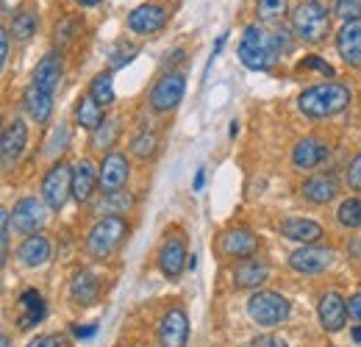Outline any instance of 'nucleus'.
I'll return each instance as SVG.
<instances>
[{"label": "nucleus", "mask_w": 361, "mask_h": 347, "mask_svg": "<svg viewBox=\"0 0 361 347\" xmlns=\"http://www.w3.org/2000/svg\"><path fill=\"white\" fill-rule=\"evenodd\" d=\"M159 347H186L189 342V317L183 308H170L159 319Z\"/></svg>", "instance_id": "1a4fd4ad"}, {"label": "nucleus", "mask_w": 361, "mask_h": 347, "mask_svg": "<svg viewBox=\"0 0 361 347\" xmlns=\"http://www.w3.org/2000/svg\"><path fill=\"white\" fill-rule=\"evenodd\" d=\"M139 53L136 50V44H126V42H120L117 44V50L111 53V67L114 70H120V67H126V64H131L134 61V56Z\"/></svg>", "instance_id": "e433bc0d"}, {"label": "nucleus", "mask_w": 361, "mask_h": 347, "mask_svg": "<svg viewBox=\"0 0 361 347\" xmlns=\"http://www.w3.org/2000/svg\"><path fill=\"white\" fill-rule=\"evenodd\" d=\"M156 147H159V136H156V130L150 128L139 130L131 139V153H134L136 159H150L156 153Z\"/></svg>", "instance_id": "2f4dec72"}, {"label": "nucleus", "mask_w": 361, "mask_h": 347, "mask_svg": "<svg viewBox=\"0 0 361 347\" xmlns=\"http://www.w3.org/2000/svg\"><path fill=\"white\" fill-rule=\"evenodd\" d=\"M336 17H342L345 23L361 20V0H336Z\"/></svg>", "instance_id": "4c0bfd02"}, {"label": "nucleus", "mask_w": 361, "mask_h": 347, "mask_svg": "<svg viewBox=\"0 0 361 347\" xmlns=\"http://www.w3.org/2000/svg\"><path fill=\"white\" fill-rule=\"evenodd\" d=\"M336 50L348 67H361V20L345 23L336 34Z\"/></svg>", "instance_id": "f3484780"}, {"label": "nucleus", "mask_w": 361, "mask_h": 347, "mask_svg": "<svg viewBox=\"0 0 361 347\" xmlns=\"http://www.w3.org/2000/svg\"><path fill=\"white\" fill-rule=\"evenodd\" d=\"M11 34H14V39L28 42V39L37 34V14H34L31 8L17 11V14H14V20H11Z\"/></svg>", "instance_id": "c756f323"}, {"label": "nucleus", "mask_w": 361, "mask_h": 347, "mask_svg": "<svg viewBox=\"0 0 361 347\" xmlns=\"http://www.w3.org/2000/svg\"><path fill=\"white\" fill-rule=\"evenodd\" d=\"M8 39H11V34H8V31H3V34H0V56H3V61H0V64H6V59H8Z\"/></svg>", "instance_id": "a18cd8bd"}, {"label": "nucleus", "mask_w": 361, "mask_h": 347, "mask_svg": "<svg viewBox=\"0 0 361 347\" xmlns=\"http://www.w3.org/2000/svg\"><path fill=\"white\" fill-rule=\"evenodd\" d=\"M0 347H11V339H8V336H3V339H0Z\"/></svg>", "instance_id": "3c124183"}, {"label": "nucleus", "mask_w": 361, "mask_h": 347, "mask_svg": "<svg viewBox=\"0 0 361 347\" xmlns=\"http://www.w3.org/2000/svg\"><path fill=\"white\" fill-rule=\"evenodd\" d=\"M336 259L334 248H322V245H303L298 248L292 256H289V267L295 272H303V275H317V272H325Z\"/></svg>", "instance_id": "0eeeda50"}, {"label": "nucleus", "mask_w": 361, "mask_h": 347, "mask_svg": "<svg viewBox=\"0 0 361 347\" xmlns=\"http://www.w3.org/2000/svg\"><path fill=\"white\" fill-rule=\"evenodd\" d=\"M317 314H319V322L328 334H336L345 328V319H348V300L339 295V292H325L319 298L317 305Z\"/></svg>", "instance_id": "2eb2a0df"}, {"label": "nucleus", "mask_w": 361, "mask_h": 347, "mask_svg": "<svg viewBox=\"0 0 361 347\" xmlns=\"http://www.w3.org/2000/svg\"><path fill=\"white\" fill-rule=\"evenodd\" d=\"M289 311H292L289 300L278 292H256L247 300V314L259 325H281L289 317Z\"/></svg>", "instance_id": "39448f33"}, {"label": "nucleus", "mask_w": 361, "mask_h": 347, "mask_svg": "<svg viewBox=\"0 0 361 347\" xmlns=\"http://www.w3.org/2000/svg\"><path fill=\"white\" fill-rule=\"evenodd\" d=\"M350 89L345 84H336V81H325V84H317V87H309L306 92H300L298 97V106L306 117H314V120H322V117H334L339 111H345L350 106Z\"/></svg>", "instance_id": "f03ea898"}, {"label": "nucleus", "mask_w": 361, "mask_h": 347, "mask_svg": "<svg viewBox=\"0 0 361 347\" xmlns=\"http://www.w3.org/2000/svg\"><path fill=\"white\" fill-rule=\"evenodd\" d=\"M67 139H70V130H67L64 123H59V128L53 130V136H50V142H47V156L61 153V150L67 147Z\"/></svg>", "instance_id": "58836bf2"}, {"label": "nucleus", "mask_w": 361, "mask_h": 347, "mask_svg": "<svg viewBox=\"0 0 361 347\" xmlns=\"http://www.w3.org/2000/svg\"><path fill=\"white\" fill-rule=\"evenodd\" d=\"M128 175H131L128 159H126L123 153H109V156L103 159V164L97 167V186H100L103 192H117V189L126 186Z\"/></svg>", "instance_id": "ddd939ff"}, {"label": "nucleus", "mask_w": 361, "mask_h": 347, "mask_svg": "<svg viewBox=\"0 0 361 347\" xmlns=\"http://www.w3.org/2000/svg\"><path fill=\"white\" fill-rule=\"evenodd\" d=\"M348 317H353L356 322H361V292H356V295L348 300Z\"/></svg>", "instance_id": "c03bdc74"}, {"label": "nucleus", "mask_w": 361, "mask_h": 347, "mask_svg": "<svg viewBox=\"0 0 361 347\" xmlns=\"http://www.w3.org/2000/svg\"><path fill=\"white\" fill-rule=\"evenodd\" d=\"M17 256H20V261H23L25 267H42V264L50 261V242H47L45 236L34 233V236H28V239L20 245Z\"/></svg>", "instance_id": "a878e982"}, {"label": "nucleus", "mask_w": 361, "mask_h": 347, "mask_svg": "<svg viewBox=\"0 0 361 347\" xmlns=\"http://www.w3.org/2000/svg\"><path fill=\"white\" fill-rule=\"evenodd\" d=\"M183 92H186V78L180 73H167L156 81V87L150 92V106L156 111H173L183 100Z\"/></svg>", "instance_id": "6e6552de"}, {"label": "nucleus", "mask_w": 361, "mask_h": 347, "mask_svg": "<svg viewBox=\"0 0 361 347\" xmlns=\"http://www.w3.org/2000/svg\"><path fill=\"white\" fill-rule=\"evenodd\" d=\"M336 219H339V225H345V228H361V200L359 197H348V200H342L339 203V209H336Z\"/></svg>", "instance_id": "473e14b6"}, {"label": "nucleus", "mask_w": 361, "mask_h": 347, "mask_svg": "<svg viewBox=\"0 0 361 347\" xmlns=\"http://www.w3.org/2000/svg\"><path fill=\"white\" fill-rule=\"evenodd\" d=\"M325 159H328V145H325L322 139H317V136L300 139V142L295 145V150H292V164H295L298 170H314Z\"/></svg>", "instance_id": "a211bd4d"}, {"label": "nucleus", "mask_w": 361, "mask_h": 347, "mask_svg": "<svg viewBox=\"0 0 361 347\" xmlns=\"http://www.w3.org/2000/svg\"><path fill=\"white\" fill-rule=\"evenodd\" d=\"M300 70H319L322 75H334V67H331L328 61H322L319 56H306V59L300 61Z\"/></svg>", "instance_id": "ea45409f"}, {"label": "nucleus", "mask_w": 361, "mask_h": 347, "mask_svg": "<svg viewBox=\"0 0 361 347\" xmlns=\"http://www.w3.org/2000/svg\"><path fill=\"white\" fill-rule=\"evenodd\" d=\"M281 233L286 239H292V242H300V245H317L319 236H322V228L317 222H312V219L292 217L281 222Z\"/></svg>", "instance_id": "412c9836"}, {"label": "nucleus", "mask_w": 361, "mask_h": 347, "mask_svg": "<svg viewBox=\"0 0 361 347\" xmlns=\"http://www.w3.org/2000/svg\"><path fill=\"white\" fill-rule=\"evenodd\" d=\"M250 347H286L283 339H278V336H272V334H262V336H256Z\"/></svg>", "instance_id": "79ce46f5"}, {"label": "nucleus", "mask_w": 361, "mask_h": 347, "mask_svg": "<svg viewBox=\"0 0 361 347\" xmlns=\"http://www.w3.org/2000/svg\"><path fill=\"white\" fill-rule=\"evenodd\" d=\"M25 145H28V126H25V120L14 117L3 128V133H0V159H3V167L6 170H11L17 164V159L25 150Z\"/></svg>", "instance_id": "9d476101"}, {"label": "nucleus", "mask_w": 361, "mask_h": 347, "mask_svg": "<svg viewBox=\"0 0 361 347\" xmlns=\"http://www.w3.org/2000/svg\"><path fill=\"white\" fill-rule=\"evenodd\" d=\"M20 305L25 308V317L20 319V328H31V325L42 322V317H45V300H42V295L37 289L23 292L20 295Z\"/></svg>", "instance_id": "c85d7f7f"}, {"label": "nucleus", "mask_w": 361, "mask_h": 347, "mask_svg": "<svg viewBox=\"0 0 361 347\" xmlns=\"http://www.w3.org/2000/svg\"><path fill=\"white\" fill-rule=\"evenodd\" d=\"M303 197L309 200V203H317V206H325V203H331L334 197H336V181H334V175H314V178H309L306 183H303Z\"/></svg>", "instance_id": "4be33fe9"}, {"label": "nucleus", "mask_w": 361, "mask_h": 347, "mask_svg": "<svg viewBox=\"0 0 361 347\" xmlns=\"http://www.w3.org/2000/svg\"><path fill=\"white\" fill-rule=\"evenodd\" d=\"M267 275H270V267L262 261H242L233 267V284L239 289H256L267 281Z\"/></svg>", "instance_id": "5701e85b"}, {"label": "nucleus", "mask_w": 361, "mask_h": 347, "mask_svg": "<svg viewBox=\"0 0 361 347\" xmlns=\"http://www.w3.org/2000/svg\"><path fill=\"white\" fill-rule=\"evenodd\" d=\"M203 183H206V170H197V175H195V183H192V189H195V192H200V189H203Z\"/></svg>", "instance_id": "49530a36"}, {"label": "nucleus", "mask_w": 361, "mask_h": 347, "mask_svg": "<svg viewBox=\"0 0 361 347\" xmlns=\"http://www.w3.org/2000/svg\"><path fill=\"white\" fill-rule=\"evenodd\" d=\"M75 123L87 130H97L106 120H103V106L92 97V95H81L75 103Z\"/></svg>", "instance_id": "cd10ccee"}, {"label": "nucleus", "mask_w": 361, "mask_h": 347, "mask_svg": "<svg viewBox=\"0 0 361 347\" xmlns=\"http://www.w3.org/2000/svg\"><path fill=\"white\" fill-rule=\"evenodd\" d=\"M134 195L131 192H123V189H117V192H106L97 203H94V214H106V217H120V214H126V212H131L134 209Z\"/></svg>", "instance_id": "393cba45"}, {"label": "nucleus", "mask_w": 361, "mask_h": 347, "mask_svg": "<svg viewBox=\"0 0 361 347\" xmlns=\"http://www.w3.org/2000/svg\"><path fill=\"white\" fill-rule=\"evenodd\" d=\"M92 334H94V325H87V328L78 325V328H75V336H78V339H81V336H92Z\"/></svg>", "instance_id": "de8ad7c7"}, {"label": "nucleus", "mask_w": 361, "mask_h": 347, "mask_svg": "<svg viewBox=\"0 0 361 347\" xmlns=\"http://www.w3.org/2000/svg\"><path fill=\"white\" fill-rule=\"evenodd\" d=\"M353 339H356V342L361 345V328H356V331H353Z\"/></svg>", "instance_id": "603ef678"}, {"label": "nucleus", "mask_w": 361, "mask_h": 347, "mask_svg": "<svg viewBox=\"0 0 361 347\" xmlns=\"http://www.w3.org/2000/svg\"><path fill=\"white\" fill-rule=\"evenodd\" d=\"M78 3H81V6H97L100 0H78Z\"/></svg>", "instance_id": "8fccbe9b"}, {"label": "nucleus", "mask_w": 361, "mask_h": 347, "mask_svg": "<svg viewBox=\"0 0 361 347\" xmlns=\"http://www.w3.org/2000/svg\"><path fill=\"white\" fill-rule=\"evenodd\" d=\"M94 183H97V173H94V164L92 162H78L73 167V197L78 203H87L94 192Z\"/></svg>", "instance_id": "b1692460"}, {"label": "nucleus", "mask_w": 361, "mask_h": 347, "mask_svg": "<svg viewBox=\"0 0 361 347\" xmlns=\"http://www.w3.org/2000/svg\"><path fill=\"white\" fill-rule=\"evenodd\" d=\"M70 195H73V167H67L64 162H56L42 181V197L50 209L59 212Z\"/></svg>", "instance_id": "423d86ee"}, {"label": "nucleus", "mask_w": 361, "mask_h": 347, "mask_svg": "<svg viewBox=\"0 0 361 347\" xmlns=\"http://www.w3.org/2000/svg\"><path fill=\"white\" fill-rule=\"evenodd\" d=\"M97 278L87 272V269H81V272H75L73 275V281H70V298H73V303L78 305H92L97 300Z\"/></svg>", "instance_id": "bb28decb"}, {"label": "nucleus", "mask_w": 361, "mask_h": 347, "mask_svg": "<svg viewBox=\"0 0 361 347\" xmlns=\"http://www.w3.org/2000/svg\"><path fill=\"white\" fill-rule=\"evenodd\" d=\"M283 50H289V42H286V34H283V31L270 34V31H264L259 23H253V25H247V28L242 31V39H239V59H242V64H245L247 70H259V73L270 70Z\"/></svg>", "instance_id": "f257e3e1"}, {"label": "nucleus", "mask_w": 361, "mask_h": 347, "mask_svg": "<svg viewBox=\"0 0 361 347\" xmlns=\"http://www.w3.org/2000/svg\"><path fill=\"white\" fill-rule=\"evenodd\" d=\"M90 95L100 103V106H111V103H114V81H111V73H100V75H94Z\"/></svg>", "instance_id": "72a5a7b5"}, {"label": "nucleus", "mask_w": 361, "mask_h": 347, "mask_svg": "<svg viewBox=\"0 0 361 347\" xmlns=\"http://www.w3.org/2000/svg\"><path fill=\"white\" fill-rule=\"evenodd\" d=\"M289 14V3L286 0H259L256 3V17L259 23H281Z\"/></svg>", "instance_id": "7c9ffc66"}, {"label": "nucleus", "mask_w": 361, "mask_h": 347, "mask_svg": "<svg viewBox=\"0 0 361 347\" xmlns=\"http://www.w3.org/2000/svg\"><path fill=\"white\" fill-rule=\"evenodd\" d=\"M78 31H81V23L73 20V17H67V20H61V23L56 25V31H53V42L59 44V47H67V44H73V39L78 37Z\"/></svg>", "instance_id": "f704fd0d"}, {"label": "nucleus", "mask_w": 361, "mask_h": 347, "mask_svg": "<svg viewBox=\"0 0 361 347\" xmlns=\"http://www.w3.org/2000/svg\"><path fill=\"white\" fill-rule=\"evenodd\" d=\"M61 73H64V64H61V53H47L45 59L37 64L31 84H37V87L47 89L50 95H56V89H59V81H61Z\"/></svg>", "instance_id": "aec40b11"}, {"label": "nucleus", "mask_w": 361, "mask_h": 347, "mask_svg": "<svg viewBox=\"0 0 361 347\" xmlns=\"http://www.w3.org/2000/svg\"><path fill=\"white\" fill-rule=\"evenodd\" d=\"M11 222H14V228H17L20 233L34 236V233L47 222L45 203L37 200V197H23V200L14 206V212H11Z\"/></svg>", "instance_id": "9b49d317"}, {"label": "nucleus", "mask_w": 361, "mask_h": 347, "mask_svg": "<svg viewBox=\"0 0 361 347\" xmlns=\"http://www.w3.org/2000/svg\"><path fill=\"white\" fill-rule=\"evenodd\" d=\"M292 28H295V37L303 39L309 44L322 42L331 31V14L322 3L317 0H303L295 11H292Z\"/></svg>", "instance_id": "7ed1b4c3"}, {"label": "nucleus", "mask_w": 361, "mask_h": 347, "mask_svg": "<svg viewBox=\"0 0 361 347\" xmlns=\"http://www.w3.org/2000/svg\"><path fill=\"white\" fill-rule=\"evenodd\" d=\"M259 248V239L250 228H231L220 239V250L231 259H250Z\"/></svg>", "instance_id": "dca6fc26"}, {"label": "nucleus", "mask_w": 361, "mask_h": 347, "mask_svg": "<svg viewBox=\"0 0 361 347\" xmlns=\"http://www.w3.org/2000/svg\"><path fill=\"white\" fill-rule=\"evenodd\" d=\"M23 109L28 111L34 123H47L53 114V95L37 84H28L23 92Z\"/></svg>", "instance_id": "6ab92c4d"}, {"label": "nucleus", "mask_w": 361, "mask_h": 347, "mask_svg": "<svg viewBox=\"0 0 361 347\" xmlns=\"http://www.w3.org/2000/svg\"><path fill=\"white\" fill-rule=\"evenodd\" d=\"M164 25H167V8L159 3H142L128 14V28L142 37H150V34L161 31Z\"/></svg>", "instance_id": "f8f14e48"}, {"label": "nucleus", "mask_w": 361, "mask_h": 347, "mask_svg": "<svg viewBox=\"0 0 361 347\" xmlns=\"http://www.w3.org/2000/svg\"><path fill=\"white\" fill-rule=\"evenodd\" d=\"M348 183L353 189H361V153L350 162V167H348Z\"/></svg>", "instance_id": "a19ab883"}, {"label": "nucleus", "mask_w": 361, "mask_h": 347, "mask_svg": "<svg viewBox=\"0 0 361 347\" xmlns=\"http://www.w3.org/2000/svg\"><path fill=\"white\" fill-rule=\"evenodd\" d=\"M186 267H189V269H195V267H197V256H189V264H186Z\"/></svg>", "instance_id": "09e8293b"}, {"label": "nucleus", "mask_w": 361, "mask_h": 347, "mask_svg": "<svg viewBox=\"0 0 361 347\" xmlns=\"http://www.w3.org/2000/svg\"><path fill=\"white\" fill-rule=\"evenodd\" d=\"M186 264H189V253H186L183 239L180 236H167L161 250H159V269H161V275L176 281Z\"/></svg>", "instance_id": "4468645a"}, {"label": "nucleus", "mask_w": 361, "mask_h": 347, "mask_svg": "<svg viewBox=\"0 0 361 347\" xmlns=\"http://www.w3.org/2000/svg\"><path fill=\"white\" fill-rule=\"evenodd\" d=\"M114 136H117V120H106L100 128L92 130V145L100 147V150H103V147H111Z\"/></svg>", "instance_id": "c9c22d12"}, {"label": "nucleus", "mask_w": 361, "mask_h": 347, "mask_svg": "<svg viewBox=\"0 0 361 347\" xmlns=\"http://www.w3.org/2000/svg\"><path fill=\"white\" fill-rule=\"evenodd\" d=\"M128 233V222L123 217H100L92 225L90 236H87V250L94 259H109L126 239Z\"/></svg>", "instance_id": "20e7f679"}, {"label": "nucleus", "mask_w": 361, "mask_h": 347, "mask_svg": "<svg viewBox=\"0 0 361 347\" xmlns=\"http://www.w3.org/2000/svg\"><path fill=\"white\" fill-rule=\"evenodd\" d=\"M28 347H64V342L53 334H45V336H37L34 342H28Z\"/></svg>", "instance_id": "37998d69"}]
</instances>
